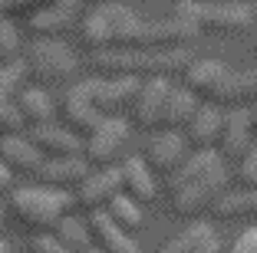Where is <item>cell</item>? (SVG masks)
Instances as JSON below:
<instances>
[{
    "mask_svg": "<svg viewBox=\"0 0 257 253\" xmlns=\"http://www.w3.org/2000/svg\"><path fill=\"white\" fill-rule=\"evenodd\" d=\"M23 53V37L20 27L7 17H0V63H17Z\"/></svg>",
    "mask_w": 257,
    "mask_h": 253,
    "instance_id": "cell-30",
    "label": "cell"
},
{
    "mask_svg": "<svg viewBox=\"0 0 257 253\" xmlns=\"http://www.w3.org/2000/svg\"><path fill=\"white\" fill-rule=\"evenodd\" d=\"M0 161L14 174H37L43 164V155L23 135H0Z\"/></svg>",
    "mask_w": 257,
    "mask_h": 253,
    "instance_id": "cell-21",
    "label": "cell"
},
{
    "mask_svg": "<svg viewBox=\"0 0 257 253\" xmlns=\"http://www.w3.org/2000/svg\"><path fill=\"white\" fill-rule=\"evenodd\" d=\"M89 233H92V240H99V250L102 253H142V246L128 237L125 230H119L106 217V210H92L89 214Z\"/></svg>",
    "mask_w": 257,
    "mask_h": 253,
    "instance_id": "cell-22",
    "label": "cell"
},
{
    "mask_svg": "<svg viewBox=\"0 0 257 253\" xmlns=\"http://www.w3.org/2000/svg\"><path fill=\"white\" fill-rule=\"evenodd\" d=\"M247 119H250V132L257 135V99H254V102L247 105Z\"/></svg>",
    "mask_w": 257,
    "mask_h": 253,
    "instance_id": "cell-38",
    "label": "cell"
},
{
    "mask_svg": "<svg viewBox=\"0 0 257 253\" xmlns=\"http://www.w3.org/2000/svg\"><path fill=\"white\" fill-rule=\"evenodd\" d=\"M247 76H250V82H254V89H257V63H254V66L247 69Z\"/></svg>",
    "mask_w": 257,
    "mask_h": 253,
    "instance_id": "cell-39",
    "label": "cell"
},
{
    "mask_svg": "<svg viewBox=\"0 0 257 253\" xmlns=\"http://www.w3.org/2000/svg\"><path fill=\"white\" fill-rule=\"evenodd\" d=\"M227 181H231V171H227V164H224V168L204 174V178L191 181V184L168 191V207L178 217H198L201 210H211V204L227 191Z\"/></svg>",
    "mask_w": 257,
    "mask_h": 253,
    "instance_id": "cell-6",
    "label": "cell"
},
{
    "mask_svg": "<svg viewBox=\"0 0 257 253\" xmlns=\"http://www.w3.org/2000/svg\"><path fill=\"white\" fill-rule=\"evenodd\" d=\"M23 132V119L17 105L10 99H0V135H20Z\"/></svg>",
    "mask_w": 257,
    "mask_h": 253,
    "instance_id": "cell-33",
    "label": "cell"
},
{
    "mask_svg": "<svg viewBox=\"0 0 257 253\" xmlns=\"http://www.w3.org/2000/svg\"><path fill=\"white\" fill-rule=\"evenodd\" d=\"M211 233H214V227L208 220H191L185 230H178L172 240H165L159 246V253H191L204 237H211Z\"/></svg>",
    "mask_w": 257,
    "mask_h": 253,
    "instance_id": "cell-29",
    "label": "cell"
},
{
    "mask_svg": "<svg viewBox=\"0 0 257 253\" xmlns=\"http://www.w3.org/2000/svg\"><path fill=\"white\" fill-rule=\"evenodd\" d=\"M30 142L43 158H76V155H83V138L73 135L69 128H63V125H53V122L33 128Z\"/></svg>",
    "mask_w": 257,
    "mask_h": 253,
    "instance_id": "cell-17",
    "label": "cell"
},
{
    "mask_svg": "<svg viewBox=\"0 0 257 253\" xmlns=\"http://www.w3.org/2000/svg\"><path fill=\"white\" fill-rule=\"evenodd\" d=\"M125 4H128V0H125Z\"/></svg>",
    "mask_w": 257,
    "mask_h": 253,
    "instance_id": "cell-44",
    "label": "cell"
},
{
    "mask_svg": "<svg viewBox=\"0 0 257 253\" xmlns=\"http://www.w3.org/2000/svg\"><path fill=\"white\" fill-rule=\"evenodd\" d=\"M73 191H56V187H14L10 194V210L33 230H53V223L69 214L73 207Z\"/></svg>",
    "mask_w": 257,
    "mask_h": 253,
    "instance_id": "cell-4",
    "label": "cell"
},
{
    "mask_svg": "<svg viewBox=\"0 0 257 253\" xmlns=\"http://www.w3.org/2000/svg\"><path fill=\"white\" fill-rule=\"evenodd\" d=\"M198 102L201 99H195L185 86H175L168 89L165 102H162V115H159V128H168V132H182L185 125H188V119L195 115Z\"/></svg>",
    "mask_w": 257,
    "mask_h": 253,
    "instance_id": "cell-23",
    "label": "cell"
},
{
    "mask_svg": "<svg viewBox=\"0 0 257 253\" xmlns=\"http://www.w3.org/2000/svg\"><path fill=\"white\" fill-rule=\"evenodd\" d=\"M89 171L92 168L83 161V155H76V158H43L37 178L43 181V187L69 191V187H79V181H83Z\"/></svg>",
    "mask_w": 257,
    "mask_h": 253,
    "instance_id": "cell-18",
    "label": "cell"
},
{
    "mask_svg": "<svg viewBox=\"0 0 257 253\" xmlns=\"http://www.w3.org/2000/svg\"><path fill=\"white\" fill-rule=\"evenodd\" d=\"M30 253H69V250L56 243L53 233H37V237L30 240Z\"/></svg>",
    "mask_w": 257,
    "mask_h": 253,
    "instance_id": "cell-35",
    "label": "cell"
},
{
    "mask_svg": "<svg viewBox=\"0 0 257 253\" xmlns=\"http://www.w3.org/2000/svg\"><path fill=\"white\" fill-rule=\"evenodd\" d=\"M102 210H106V217L115 223V227H119V230H125V233L139 230V227H142V220H145V214H142V204H136L132 197H125L122 191L115 194V197H112V201H109Z\"/></svg>",
    "mask_w": 257,
    "mask_h": 253,
    "instance_id": "cell-28",
    "label": "cell"
},
{
    "mask_svg": "<svg viewBox=\"0 0 257 253\" xmlns=\"http://www.w3.org/2000/svg\"><path fill=\"white\" fill-rule=\"evenodd\" d=\"M145 161L152 174H172L178 164L188 158V142H185L182 132H168V128H155L152 138L145 142V151L139 155Z\"/></svg>",
    "mask_w": 257,
    "mask_h": 253,
    "instance_id": "cell-9",
    "label": "cell"
},
{
    "mask_svg": "<svg viewBox=\"0 0 257 253\" xmlns=\"http://www.w3.org/2000/svg\"><path fill=\"white\" fill-rule=\"evenodd\" d=\"M221 122H224V109L214 102H198L195 115L188 119V125L182 128L188 148L204 151V148H214L218 145V135H221Z\"/></svg>",
    "mask_w": 257,
    "mask_h": 253,
    "instance_id": "cell-16",
    "label": "cell"
},
{
    "mask_svg": "<svg viewBox=\"0 0 257 253\" xmlns=\"http://www.w3.org/2000/svg\"><path fill=\"white\" fill-rule=\"evenodd\" d=\"M53 240L60 246H66L69 253H83V250L92 246L89 223L79 220V217H73V214H66V217H60V220L53 223Z\"/></svg>",
    "mask_w": 257,
    "mask_h": 253,
    "instance_id": "cell-27",
    "label": "cell"
},
{
    "mask_svg": "<svg viewBox=\"0 0 257 253\" xmlns=\"http://www.w3.org/2000/svg\"><path fill=\"white\" fill-rule=\"evenodd\" d=\"M7 250H10V246H7V243H4V240H0V253H7Z\"/></svg>",
    "mask_w": 257,
    "mask_h": 253,
    "instance_id": "cell-42",
    "label": "cell"
},
{
    "mask_svg": "<svg viewBox=\"0 0 257 253\" xmlns=\"http://www.w3.org/2000/svg\"><path fill=\"white\" fill-rule=\"evenodd\" d=\"M145 17L125 0H96L76 23L79 43L92 53L102 50H139Z\"/></svg>",
    "mask_w": 257,
    "mask_h": 253,
    "instance_id": "cell-1",
    "label": "cell"
},
{
    "mask_svg": "<svg viewBox=\"0 0 257 253\" xmlns=\"http://www.w3.org/2000/svg\"><path fill=\"white\" fill-rule=\"evenodd\" d=\"M7 253H14V250H7Z\"/></svg>",
    "mask_w": 257,
    "mask_h": 253,
    "instance_id": "cell-43",
    "label": "cell"
},
{
    "mask_svg": "<svg viewBox=\"0 0 257 253\" xmlns=\"http://www.w3.org/2000/svg\"><path fill=\"white\" fill-rule=\"evenodd\" d=\"M254 145V132H250V119H247V105H234L224 109V122H221V135L214 151L221 155L224 164H237L244 158V151Z\"/></svg>",
    "mask_w": 257,
    "mask_h": 253,
    "instance_id": "cell-11",
    "label": "cell"
},
{
    "mask_svg": "<svg viewBox=\"0 0 257 253\" xmlns=\"http://www.w3.org/2000/svg\"><path fill=\"white\" fill-rule=\"evenodd\" d=\"M178 76H182L178 86H185L195 99H201V102H214L218 89L224 86L227 76H231V66L221 63V60H214V56H201V60L191 56L188 66H185Z\"/></svg>",
    "mask_w": 257,
    "mask_h": 253,
    "instance_id": "cell-10",
    "label": "cell"
},
{
    "mask_svg": "<svg viewBox=\"0 0 257 253\" xmlns=\"http://www.w3.org/2000/svg\"><path fill=\"white\" fill-rule=\"evenodd\" d=\"M188 50H102L89 56V69L99 76H128V79H172L188 66Z\"/></svg>",
    "mask_w": 257,
    "mask_h": 253,
    "instance_id": "cell-2",
    "label": "cell"
},
{
    "mask_svg": "<svg viewBox=\"0 0 257 253\" xmlns=\"http://www.w3.org/2000/svg\"><path fill=\"white\" fill-rule=\"evenodd\" d=\"M76 14L63 7H43L37 14H30L23 20V30L30 33V40H60V33H66L73 27Z\"/></svg>",
    "mask_w": 257,
    "mask_h": 253,
    "instance_id": "cell-24",
    "label": "cell"
},
{
    "mask_svg": "<svg viewBox=\"0 0 257 253\" xmlns=\"http://www.w3.org/2000/svg\"><path fill=\"white\" fill-rule=\"evenodd\" d=\"M211 217L214 220H254L257 217V187L224 191L211 204Z\"/></svg>",
    "mask_w": 257,
    "mask_h": 253,
    "instance_id": "cell-25",
    "label": "cell"
},
{
    "mask_svg": "<svg viewBox=\"0 0 257 253\" xmlns=\"http://www.w3.org/2000/svg\"><path fill=\"white\" fill-rule=\"evenodd\" d=\"M218 168H224V161H221V155H218L214 148L188 151V158H185V161L178 164V168H175L172 174H168V191L191 184V181H198V178H204V174L218 171Z\"/></svg>",
    "mask_w": 257,
    "mask_h": 253,
    "instance_id": "cell-26",
    "label": "cell"
},
{
    "mask_svg": "<svg viewBox=\"0 0 257 253\" xmlns=\"http://www.w3.org/2000/svg\"><path fill=\"white\" fill-rule=\"evenodd\" d=\"M142 79H128V76H92V79H83V89L89 96L92 109L109 119V115H122V112L132 105Z\"/></svg>",
    "mask_w": 257,
    "mask_h": 253,
    "instance_id": "cell-8",
    "label": "cell"
},
{
    "mask_svg": "<svg viewBox=\"0 0 257 253\" xmlns=\"http://www.w3.org/2000/svg\"><path fill=\"white\" fill-rule=\"evenodd\" d=\"M119 178H122V194L132 197L136 204H152V201H155V194H159V187H155V174L145 168V161L139 155L125 158V161L119 164Z\"/></svg>",
    "mask_w": 257,
    "mask_h": 253,
    "instance_id": "cell-19",
    "label": "cell"
},
{
    "mask_svg": "<svg viewBox=\"0 0 257 253\" xmlns=\"http://www.w3.org/2000/svg\"><path fill=\"white\" fill-rule=\"evenodd\" d=\"M4 217H7V204L0 201V223H4Z\"/></svg>",
    "mask_w": 257,
    "mask_h": 253,
    "instance_id": "cell-40",
    "label": "cell"
},
{
    "mask_svg": "<svg viewBox=\"0 0 257 253\" xmlns=\"http://www.w3.org/2000/svg\"><path fill=\"white\" fill-rule=\"evenodd\" d=\"M83 253H102V250H99V246H89V250H83Z\"/></svg>",
    "mask_w": 257,
    "mask_h": 253,
    "instance_id": "cell-41",
    "label": "cell"
},
{
    "mask_svg": "<svg viewBox=\"0 0 257 253\" xmlns=\"http://www.w3.org/2000/svg\"><path fill=\"white\" fill-rule=\"evenodd\" d=\"M221 253H257V227H247V230H241L234 240H231V246Z\"/></svg>",
    "mask_w": 257,
    "mask_h": 253,
    "instance_id": "cell-34",
    "label": "cell"
},
{
    "mask_svg": "<svg viewBox=\"0 0 257 253\" xmlns=\"http://www.w3.org/2000/svg\"><path fill=\"white\" fill-rule=\"evenodd\" d=\"M128 132H132V125H128L125 115H109V119H102L86 135L83 161L89 164V168H112L119 151H122V145L128 142Z\"/></svg>",
    "mask_w": 257,
    "mask_h": 253,
    "instance_id": "cell-7",
    "label": "cell"
},
{
    "mask_svg": "<svg viewBox=\"0 0 257 253\" xmlns=\"http://www.w3.org/2000/svg\"><path fill=\"white\" fill-rule=\"evenodd\" d=\"M23 82H27V69H23V63H0V99H10L14 102V96L23 89Z\"/></svg>",
    "mask_w": 257,
    "mask_h": 253,
    "instance_id": "cell-31",
    "label": "cell"
},
{
    "mask_svg": "<svg viewBox=\"0 0 257 253\" xmlns=\"http://www.w3.org/2000/svg\"><path fill=\"white\" fill-rule=\"evenodd\" d=\"M10 187H14V171H10L7 164L0 161V194H4V191H10Z\"/></svg>",
    "mask_w": 257,
    "mask_h": 253,
    "instance_id": "cell-37",
    "label": "cell"
},
{
    "mask_svg": "<svg viewBox=\"0 0 257 253\" xmlns=\"http://www.w3.org/2000/svg\"><path fill=\"white\" fill-rule=\"evenodd\" d=\"M198 37H201L198 27L168 14L165 20H145L139 50H188V43H195Z\"/></svg>",
    "mask_w": 257,
    "mask_h": 253,
    "instance_id": "cell-12",
    "label": "cell"
},
{
    "mask_svg": "<svg viewBox=\"0 0 257 253\" xmlns=\"http://www.w3.org/2000/svg\"><path fill=\"white\" fill-rule=\"evenodd\" d=\"M172 17L188 20L198 33H224L237 37L257 23V10L241 0H175Z\"/></svg>",
    "mask_w": 257,
    "mask_h": 253,
    "instance_id": "cell-3",
    "label": "cell"
},
{
    "mask_svg": "<svg viewBox=\"0 0 257 253\" xmlns=\"http://www.w3.org/2000/svg\"><path fill=\"white\" fill-rule=\"evenodd\" d=\"M56 115L63 119V128H69L73 135H89L92 128L102 122V115L92 109L89 96H86V89H83V79L73 82V86L66 89V96L60 99V105H56Z\"/></svg>",
    "mask_w": 257,
    "mask_h": 253,
    "instance_id": "cell-14",
    "label": "cell"
},
{
    "mask_svg": "<svg viewBox=\"0 0 257 253\" xmlns=\"http://www.w3.org/2000/svg\"><path fill=\"white\" fill-rule=\"evenodd\" d=\"M172 79H142L136 99L128 105V125L139 128H159V115H162V102H165Z\"/></svg>",
    "mask_w": 257,
    "mask_h": 253,
    "instance_id": "cell-15",
    "label": "cell"
},
{
    "mask_svg": "<svg viewBox=\"0 0 257 253\" xmlns=\"http://www.w3.org/2000/svg\"><path fill=\"white\" fill-rule=\"evenodd\" d=\"M234 181L241 187H257V138H254V145L244 151L241 161L234 164Z\"/></svg>",
    "mask_w": 257,
    "mask_h": 253,
    "instance_id": "cell-32",
    "label": "cell"
},
{
    "mask_svg": "<svg viewBox=\"0 0 257 253\" xmlns=\"http://www.w3.org/2000/svg\"><path fill=\"white\" fill-rule=\"evenodd\" d=\"M14 105H17V112H20L23 125H33V128L50 125L53 115H56V102L43 86H23V89L14 96Z\"/></svg>",
    "mask_w": 257,
    "mask_h": 253,
    "instance_id": "cell-20",
    "label": "cell"
},
{
    "mask_svg": "<svg viewBox=\"0 0 257 253\" xmlns=\"http://www.w3.org/2000/svg\"><path fill=\"white\" fill-rule=\"evenodd\" d=\"M119 191H122L119 164H112V168H96V171H89L83 181H79V187L73 191V201L83 204V207H89V214H92V210L106 207Z\"/></svg>",
    "mask_w": 257,
    "mask_h": 253,
    "instance_id": "cell-13",
    "label": "cell"
},
{
    "mask_svg": "<svg viewBox=\"0 0 257 253\" xmlns=\"http://www.w3.org/2000/svg\"><path fill=\"white\" fill-rule=\"evenodd\" d=\"M20 63L27 69V76L37 79V86L66 82L79 73V56L63 40H30V43H23Z\"/></svg>",
    "mask_w": 257,
    "mask_h": 253,
    "instance_id": "cell-5",
    "label": "cell"
},
{
    "mask_svg": "<svg viewBox=\"0 0 257 253\" xmlns=\"http://www.w3.org/2000/svg\"><path fill=\"white\" fill-rule=\"evenodd\" d=\"M221 250H224V246H221L218 233H211V237H204V240H201V243H198L191 253H221Z\"/></svg>",
    "mask_w": 257,
    "mask_h": 253,
    "instance_id": "cell-36",
    "label": "cell"
}]
</instances>
